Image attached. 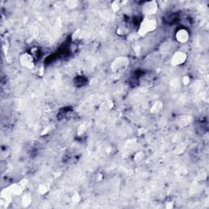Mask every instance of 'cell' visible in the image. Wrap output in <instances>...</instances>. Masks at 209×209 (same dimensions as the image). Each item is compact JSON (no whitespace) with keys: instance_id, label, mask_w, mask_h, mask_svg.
Returning <instances> with one entry per match:
<instances>
[{"instance_id":"cell-2","label":"cell","mask_w":209,"mask_h":209,"mask_svg":"<svg viewBox=\"0 0 209 209\" xmlns=\"http://www.w3.org/2000/svg\"><path fill=\"white\" fill-rule=\"evenodd\" d=\"M155 26V21H153V20H150L146 21L145 23H143V25L142 26V29H143V32L146 31H150V30H153Z\"/></svg>"},{"instance_id":"cell-3","label":"cell","mask_w":209,"mask_h":209,"mask_svg":"<svg viewBox=\"0 0 209 209\" xmlns=\"http://www.w3.org/2000/svg\"><path fill=\"white\" fill-rule=\"evenodd\" d=\"M184 61H185V55L182 53H177L173 57V61H175L176 65L183 63Z\"/></svg>"},{"instance_id":"cell-1","label":"cell","mask_w":209,"mask_h":209,"mask_svg":"<svg viewBox=\"0 0 209 209\" xmlns=\"http://www.w3.org/2000/svg\"><path fill=\"white\" fill-rule=\"evenodd\" d=\"M176 38H177V39L178 41H180V42H186V41L188 40L189 38L188 32L185 30H179V31L177 33V34H176Z\"/></svg>"}]
</instances>
